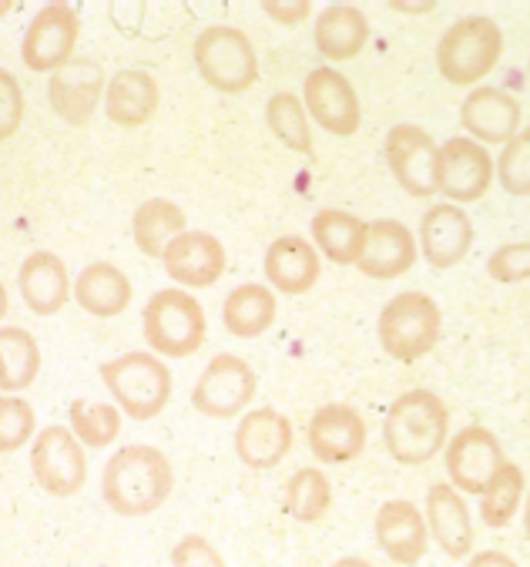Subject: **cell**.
<instances>
[{
	"label": "cell",
	"instance_id": "836d02e7",
	"mask_svg": "<svg viewBox=\"0 0 530 567\" xmlns=\"http://www.w3.org/2000/svg\"><path fill=\"white\" fill-rule=\"evenodd\" d=\"M333 504V491L326 474H320L315 467H302L289 477L285 484V507L299 524H315L323 520L326 511Z\"/></svg>",
	"mask_w": 530,
	"mask_h": 567
},
{
	"label": "cell",
	"instance_id": "8fae6325",
	"mask_svg": "<svg viewBox=\"0 0 530 567\" xmlns=\"http://www.w3.org/2000/svg\"><path fill=\"white\" fill-rule=\"evenodd\" d=\"M386 162L396 178V185L413 195V198H427L437 195V162L440 148L437 142L416 128V125H396L386 135Z\"/></svg>",
	"mask_w": 530,
	"mask_h": 567
},
{
	"label": "cell",
	"instance_id": "d6a6232c",
	"mask_svg": "<svg viewBox=\"0 0 530 567\" xmlns=\"http://www.w3.org/2000/svg\"><path fill=\"white\" fill-rule=\"evenodd\" d=\"M523 471L517 467V464H503L497 474H493V481L484 487V494H480V520L487 524V527H493V530H500V527H507L510 520H513V514H517V507H520V501H523Z\"/></svg>",
	"mask_w": 530,
	"mask_h": 567
},
{
	"label": "cell",
	"instance_id": "9c48e42d",
	"mask_svg": "<svg viewBox=\"0 0 530 567\" xmlns=\"http://www.w3.org/2000/svg\"><path fill=\"white\" fill-rule=\"evenodd\" d=\"M31 471L44 494L74 497L87 481V461L81 440L67 426L41 430L31 446Z\"/></svg>",
	"mask_w": 530,
	"mask_h": 567
},
{
	"label": "cell",
	"instance_id": "ee69618b",
	"mask_svg": "<svg viewBox=\"0 0 530 567\" xmlns=\"http://www.w3.org/2000/svg\"><path fill=\"white\" fill-rule=\"evenodd\" d=\"M393 11H403V14H427V11H434V4H399V0H396V4H389Z\"/></svg>",
	"mask_w": 530,
	"mask_h": 567
},
{
	"label": "cell",
	"instance_id": "44dd1931",
	"mask_svg": "<svg viewBox=\"0 0 530 567\" xmlns=\"http://www.w3.org/2000/svg\"><path fill=\"white\" fill-rule=\"evenodd\" d=\"M416 262V239L396 218H380L373 225H366V239H363V252L356 259L360 272L370 279H396L403 272H409Z\"/></svg>",
	"mask_w": 530,
	"mask_h": 567
},
{
	"label": "cell",
	"instance_id": "7a4b0ae2",
	"mask_svg": "<svg viewBox=\"0 0 530 567\" xmlns=\"http://www.w3.org/2000/svg\"><path fill=\"white\" fill-rule=\"evenodd\" d=\"M447 433H450V410L430 390L403 393L399 400H393L383 420V440L389 457L406 467L434 461L447 443Z\"/></svg>",
	"mask_w": 530,
	"mask_h": 567
},
{
	"label": "cell",
	"instance_id": "e575fe53",
	"mask_svg": "<svg viewBox=\"0 0 530 567\" xmlns=\"http://www.w3.org/2000/svg\"><path fill=\"white\" fill-rule=\"evenodd\" d=\"M67 416H71V433L91 450L115 443L118 433H122V413H118V406H108V403L74 400Z\"/></svg>",
	"mask_w": 530,
	"mask_h": 567
},
{
	"label": "cell",
	"instance_id": "681fc988",
	"mask_svg": "<svg viewBox=\"0 0 530 567\" xmlns=\"http://www.w3.org/2000/svg\"><path fill=\"white\" fill-rule=\"evenodd\" d=\"M527 71H530V64H527Z\"/></svg>",
	"mask_w": 530,
	"mask_h": 567
},
{
	"label": "cell",
	"instance_id": "52a82bcc",
	"mask_svg": "<svg viewBox=\"0 0 530 567\" xmlns=\"http://www.w3.org/2000/svg\"><path fill=\"white\" fill-rule=\"evenodd\" d=\"M503 51V31L490 18L457 21L437 44V68L450 84H477L493 71Z\"/></svg>",
	"mask_w": 530,
	"mask_h": 567
},
{
	"label": "cell",
	"instance_id": "7dc6e473",
	"mask_svg": "<svg viewBox=\"0 0 530 567\" xmlns=\"http://www.w3.org/2000/svg\"><path fill=\"white\" fill-rule=\"evenodd\" d=\"M523 530L530 537V494H527V504H523Z\"/></svg>",
	"mask_w": 530,
	"mask_h": 567
},
{
	"label": "cell",
	"instance_id": "d6986e66",
	"mask_svg": "<svg viewBox=\"0 0 530 567\" xmlns=\"http://www.w3.org/2000/svg\"><path fill=\"white\" fill-rule=\"evenodd\" d=\"M373 530H376V544L383 547V554L399 567H413L427 554L430 527H427V517L419 514V507L409 501H386L373 520Z\"/></svg>",
	"mask_w": 530,
	"mask_h": 567
},
{
	"label": "cell",
	"instance_id": "b9f144b4",
	"mask_svg": "<svg viewBox=\"0 0 530 567\" xmlns=\"http://www.w3.org/2000/svg\"><path fill=\"white\" fill-rule=\"evenodd\" d=\"M262 11H266V18H272L279 24H299V21L309 18L312 4H309V0H292V4H289V0H266Z\"/></svg>",
	"mask_w": 530,
	"mask_h": 567
},
{
	"label": "cell",
	"instance_id": "d4e9b609",
	"mask_svg": "<svg viewBox=\"0 0 530 567\" xmlns=\"http://www.w3.org/2000/svg\"><path fill=\"white\" fill-rule=\"evenodd\" d=\"M427 527L447 557L464 560L474 550V520L454 484H434L427 494Z\"/></svg>",
	"mask_w": 530,
	"mask_h": 567
},
{
	"label": "cell",
	"instance_id": "60d3db41",
	"mask_svg": "<svg viewBox=\"0 0 530 567\" xmlns=\"http://www.w3.org/2000/svg\"><path fill=\"white\" fill-rule=\"evenodd\" d=\"M172 567H226V560L201 534H185L172 547Z\"/></svg>",
	"mask_w": 530,
	"mask_h": 567
},
{
	"label": "cell",
	"instance_id": "7bdbcfd3",
	"mask_svg": "<svg viewBox=\"0 0 530 567\" xmlns=\"http://www.w3.org/2000/svg\"><path fill=\"white\" fill-rule=\"evenodd\" d=\"M467 567H517V560L507 557L503 550H480V554L470 557Z\"/></svg>",
	"mask_w": 530,
	"mask_h": 567
},
{
	"label": "cell",
	"instance_id": "ab89813d",
	"mask_svg": "<svg viewBox=\"0 0 530 567\" xmlns=\"http://www.w3.org/2000/svg\"><path fill=\"white\" fill-rule=\"evenodd\" d=\"M24 122V91L11 71L0 68V142L11 138Z\"/></svg>",
	"mask_w": 530,
	"mask_h": 567
},
{
	"label": "cell",
	"instance_id": "6da1fadb",
	"mask_svg": "<svg viewBox=\"0 0 530 567\" xmlns=\"http://www.w3.org/2000/svg\"><path fill=\"white\" fill-rule=\"evenodd\" d=\"M175 487L172 461L158 446L132 443L122 446L115 457L104 464L101 474V501L118 517H148L155 514Z\"/></svg>",
	"mask_w": 530,
	"mask_h": 567
},
{
	"label": "cell",
	"instance_id": "7402d4cb",
	"mask_svg": "<svg viewBox=\"0 0 530 567\" xmlns=\"http://www.w3.org/2000/svg\"><path fill=\"white\" fill-rule=\"evenodd\" d=\"M460 118L474 138L490 142V145H507L520 125V104L513 94L480 84L467 94V101L460 107Z\"/></svg>",
	"mask_w": 530,
	"mask_h": 567
},
{
	"label": "cell",
	"instance_id": "30bf717a",
	"mask_svg": "<svg viewBox=\"0 0 530 567\" xmlns=\"http://www.w3.org/2000/svg\"><path fill=\"white\" fill-rule=\"evenodd\" d=\"M81 34V18L71 4H48L34 14V21L24 31L21 58L38 74H54L74 58Z\"/></svg>",
	"mask_w": 530,
	"mask_h": 567
},
{
	"label": "cell",
	"instance_id": "f1b7e54d",
	"mask_svg": "<svg viewBox=\"0 0 530 567\" xmlns=\"http://www.w3.org/2000/svg\"><path fill=\"white\" fill-rule=\"evenodd\" d=\"M181 233H188L185 229V212L175 202H168V198H148L132 215V239L152 259H162L165 249Z\"/></svg>",
	"mask_w": 530,
	"mask_h": 567
},
{
	"label": "cell",
	"instance_id": "ac0fdd59",
	"mask_svg": "<svg viewBox=\"0 0 530 567\" xmlns=\"http://www.w3.org/2000/svg\"><path fill=\"white\" fill-rule=\"evenodd\" d=\"M162 266L178 282V289L216 286L226 272V246L211 233L188 229L165 249Z\"/></svg>",
	"mask_w": 530,
	"mask_h": 567
},
{
	"label": "cell",
	"instance_id": "9a60e30c",
	"mask_svg": "<svg viewBox=\"0 0 530 567\" xmlns=\"http://www.w3.org/2000/svg\"><path fill=\"white\" fill-rule=\"evenodd\" d=\"M305 111L315 118V125L326 128L330 135L350 138L360 128V97L353 91V84L333 71V68H315L305 84Z\"/></svg>",
	"mask_w": 530,
	"mask_h": 567
},
{
	"label": "cell",
	"instance_id": "74e56055",
	"mask_svg": "<svg viewBox=\"0 0 530 567\" xmlns=\"http://www.w3.org/2000/svg\"><path fill=\"white\" fill-rule=\"evenodd\" d=\"M38 416L34 406L21 396H0V453H14L21 450L34 433Z\"/></svg>",
	"mask_w": 530,
	"mask_h": 567
},
{
	"label": "cell",
	"instance_id": "3957f363",
	"mask_svg": "<svg viewBox=\"0 0 530 567\" xmlns=\"http://www.w3.org/2000/svg\"><path fill=\"white\" fill-rule=\"evenodd\" d=\"M145 339L158 357H191L205 343V309L188 289H158L142 312Z\"/></svg>",
	"mask_w": 530,
	"mask_h": 567
},
{
	"label": "cell",
	"instance_id": "83f0119b",
	"mask_svg": "<svg viewBox=\"0 0 530 567\" xmlns=\"http://www.w3.org/2000/svg\"><path fill=\"white\" fill-rule=\"evenodd\" d=\"M315 51L330 61H350L356 58L366 41H370V21L360 8L353 4H330L326 11H320V21H315Z\"/></svg>",
	"mask_w": 530,
	"mask_h": 567
},
{
	"label": "cell",
	"instance_id": "484cf974",
	"mask_svg": "<svg viewBox=\"0 0 530 567\" xmlns=\"http://www.w3.org/2000/svg\"><path fill=\"white\" fill-rule=\"evenodd\" d=\"M158 101H162V91L148 71H138V68L118 71L108 81V87H104V115L122 128H138L152 122Z\"/></svg>",
	"mask_w": 530,
	"mask_h": 567
},
{
	"label": "cell",
	"instance_id": "8d00e7d4",
	"mask_svg": "<svg viewBox=\"0 0 530 567\" xmlns=\"http://www.w3.org/2000/svg\"><path fill=\"white\" fill-rule=\"evenodd\" d=\"M497 175H500L503 192H510L517 198L530 195V128H523L520 135H513L503 145L500 162H497Z\"/></svg>",
	"mask_w": 530,
	"mask_h": 567
},
{
	"label": "cell",
	"instance_id": "5bb4252c",
	"mask_svg": "<svg viewBox=\"0 0 530 567\" xmlns=\"http://www.w3.org/2000/svg\"><path fill=\"white\" fill-rule=\"evenodd\" d=\"M503 446L487 426H464L450 443H447V474L457 491L467 494H484V487L493 481V474L503 467Z\"/></svg>",
	"mask_w": 530,
	"mask_h": 567
},
{
	"label": "cell",
	"instance_id": "cb8c5ba5",
	"mask_svg": "<svg viewBox=\"0 0 530 567\" xmlns=\"http://www.w3.org/2000/svg\"><path fill=\"white\" fill-rule=\"evenodd\" d=\"M18 286L24 296V306L38 316H54L64 309V302L71 299V276L67 266L61 262V256L38 249L21 262L18 272Z\"/></svg>",
	"mask_w": 530,
	"mask_h": 567
},
{
	"label": "cell",
	"instance_id": "603a6c76",
	"mask_svg": "<svg viewBox=\"0 0 530 567\" xmlns=\"http://www.w3.org/2000/svg\"><path fill=\"white\" fill-rule=\"evenodd\" d=\"M266 279L282 296H302L320 282V252L302 236H282L266 249Z\"/></svg>",
	"mask_w": 530,
	"mask_h": 567
},
{
	"label": "cell",
	"instance_id": "277c9868",
	"mask_svg": "<svg viewBox=\"0 0 530 567\" xmlns=\"http://www.w3.org/2000/svg\"><path fill=\"white\" fill-rule=\"evenodd\" d=\"M101 380L132 420H155L172 396V373L155 353H122L101 367Z\"/></svg>",
	"mask_w": 530,
	"mask_h": 567
},
{
	"label": "cell",
	"instance_id": "1f68e13d",
	"mask_svg": "<svg viewBox=\"0 0 530 567\" xmlns=\"http://www.w3.org/2000/svg\"><path fill=\"white\" fill-rule=\"evenodd\" d=\"M41 347L21 326H0V390L18 393L38 380Z\"/></svg>",
	"mask_w": 530,
	"mask_h": 567
},
{
	"label": "cell",
	"instance_id": "f35d334b",
	"mask_svg": "<svg viewBox=\"0 0 530 567\" xmlns=\"http://www.w3.org/2000/svg\"><path fill=\"white\" fill-rule=\"evenodd\" d=\"M487 272L497 282H523V279H530V243L500 246L487 259Z\"/></svg>",
	"mask_w": 530,
	"mask_h": 567
},
{
	"label": "cell",
	"instance_id": "f6af8a7d",
	"mask_svg": "<svg viewBox=\"0 0 530 567\" xmlns=\"http://www.w3.org/2000/svg\"><path fill=\"white\" fill-rule=\"evenodd\" d=\"M333 567H373L370 560H363V557H340Z\"/></svg>",
	"mask_w": 530,
	"mask_h": 567
},
{
	"label": "cell",
	"instance_id": "4fadbf2b",
	"mask_svg": "<svg viewBox=\"0 0 530 567\" xmlns=\"http://www.w3.org/2000/svg\"><path fill=\"white\" fill-rule=\"evenodd\" d=\"M232 446L249 471H272L292 450V420L276 406H256L239 420Z\"/></svg>",
	"mask_w": 530,
	"mask_h": 567
},
{
	"label": "cell",
	"instance_id": "5b68a950",
	"mask_svg": "<svg viewBox=\"0 0 530 567\" xmlns=\"http://www.w3.org/2000/svg\"><path fill=\"white\" fill-rule=\"evenodd\" d=\"M440 339V306L427 292H399L380 312V343L399 363H416Z\"/></svg>",
	"mask_w": 530,
	"mask_h": 567
},
{
	"label": "cell",
	"instance_id": "f546056e",
	"mask_svg": "<svg viewBox=\"0 0 530 567\" xmlns=\"http://www.w3.org/2000/svg\"><path fill=\"white\" fill-rule=\"evenodd\" d=\"M312 239L326 259H333L336 266H350L363 252L366 221L343 208H320L312 215Z\"/></svg>",
	"mask_w": 530,
	"mask_h": 567
},
{
	"label": "cell",
	"instance_id": "c3c4849f",
	"mask_svg": "<svg viewBox=\"0 0 530 567\" xmlns=\"http://www.w3.org/2000/svg\"><path fill=\"white\" fill-rule=\"evenodd\" d=\"M11 8H14L11 0H0V18H4V14H11Z\"/></svg>",
	"mask_w": 530,
	"mask_h": 567
},
{
	"label": "cell",
	"instance_id": "ffe728a7",
	"mask_svg": "<svg viewBox=\"0 0 530 567\" xmlns=\"http://www.w3.org/2000/svg\"><path fill=\"white\" fill-rule=\"evenodd\" d=\"M474 246V221L464 208L434 205L419 221V249L434 269H454Z\"/></svg>",
	"mask_w": 530,
	"mask_h": 567
},
{
	"label": "cell",
	"instance_id": "e0dca14e",
	"mask_svg": "<svg viewBox=\"0 0 530 567\" xmlns=\"http://www.w3.org/2000/svg\"><path fill=\"white\" fill-rule=\"evenodd\" d=\"M493 182V162L474 138H450L440 145L437 188L454 202H477Z\"/></svg>",
	"mask_w": 530,
	"mask_h": 567
},
{
	"label": "cell",
	"instance_id": "2e32d148",
	"mask_svg": "<svg viewBox=\"0 0 530 567\" xmlns=\"http://www.w3.org/2000/svg\"><path fill=\"white\" fill-rule=\"evenodd\" d=\"M104 71L91 58H71L64 68L51 74L48 101L54 115L67 125H87L104 97Z\"/></svg>",
	"mask_w": 530,
	"mask_h": 567
},
{
	"label": "cell",
	"instance_id": "d590c367",
	"mask_svg": "<svg viewBox=\"0 0 530 567\" xmlns=\"http://www.w3.org/2000/svg\"><path fill=\"white\" fill-rule=\"evenodd\" d=\"M266 125L269 132L292 152L312 155V135H309V122H305V107L299 104L295 94L289 91H276L266 104Z\"/></svg>",
	"mask_w": 530,
	"mask_h": 567
},
{
	"label": "cell",
	"instance_id": "ba28073f",
	"mask_svg": "<svg viewBox=\"0 0 530 567\" xmlns=\"http://www.w3.org/2000/svg\"><path fill=\"white\" fill-rule=\"evenodd\" d=\"M256 386H259L256 370L242 357L219 353V357L208 360V367L195 380L191 406L201 416H211V420H232L252 403Z\"/></svg>",
	"mask_w": 530,
	"mask_h": 567
},
{
	"label": "cell",
	"instance_id": "bcb514c9",
	"mask_svg": "<svg viewBox=\"0 0 530 567\" xmlns=\"http://www.w3.org/2000/svg\"><path fill=\"white\" fill-rule=\"evenodd\" d=\"M8 306H11V302H8V289H4V282H0V319L8 316Z\"/></svg>",
	"mask_w": 530,
	"mask_h": 567
},
{
	"label": "cell",
	"instance_id": "8992f818",
	"mask_svg": "<svg viewBox=\"0 0 530 567\" xmlns=\"http://www.w3.org/2000/svg\"><path fill=\"white\" fill-rule=\"evenodd\" d=\"M195 68L205 84L222 94L249 91L259 78L252 41L246 38V31L229 24H211L195 38Z\"/></svg>",
	"mask_w": 530,
	"mask_h": 567
},
{
	"label": "cell",
	"instance_id": "4dcf8cb0",
	"mask_svg": "<svg viewBox=\"0 0 530 567\" xmlns=\"http://www.w3.org/2000/svg\"><path fill=\"white\" fill-rule=\"evenodd\" d=\"M222 322L239 339H256L276 322V292L259 282L236 286L222 302Z\"/></svg>",
	"mask_w": 530,
	"mask_h": 567
},
{
	"label": "cell",
	"instance_id": "4316f807",
	"mask_svg": "<svg viewBox=\"0 0 530 567\" xmlns=\"http://www.w3.org/2000/svg\"><path fill=\"white\" fill-rule=\"evenodd\" d=\"M74 299L84 312L97 319L122 316L132 306V279L112 262H91L77 272Z\"/></svg>",
	"mask_w": 530,
	"mask_h": 567
},
{
	"label": "cell",
	"instance_id": "7c38bea8",
	"mask_svg": "<svg viewBox=\"0 0 530 567\" xmlns=\"http://www.w3.org/2000/svg\"><path fill=\"white\" fill-rule=\"evenodd\" d=\"M305 440L320 464H350L366 450V420L350 403H326L312 413Z\"/></svg>",
	"mask_w": 530,
	"mask_h": 567
}]
</instances>
